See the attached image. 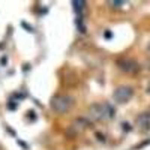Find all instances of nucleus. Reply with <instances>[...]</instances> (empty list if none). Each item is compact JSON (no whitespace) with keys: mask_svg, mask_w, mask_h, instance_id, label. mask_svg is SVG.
I'll use <instances>...</instances> for the list:
<instances>
[{"mask_svg":"<svg viewBox=\"0 0 150 150\" xmlns=\"http://www.w3.org/2000/svg\"><path fill=\"white\" fill-rule=\"evenodd\" d=\"M89 114L92 116V119L95 120H99V119H111L114 116V107L104 102H96V104H92L90 108H89Z\"/></svg>","mask_w":150,"mask_h":150,"instance_id":"obj_1","label":"nucleus"},{"mask_svg":"<svg viewBox=\"0 0 150 150\" xmlns=\"http://www.w3.org/2000/svg\"><path fill=\"white\" fill-rule=\"evenodd\" d=\"M74 104V99L69 95H56L51 99V108L56 112H66Z\"/></svg>","mask_w":150,"mask_h":150,"instance_id":"obj_2","label":"nucleus"},{"mask_svg":"<svg viewBox=\"0 0 150 150\" xmlns=\"http://www.w3.org/2000/svg\"><path fill=\"white\" fill-rule=\"evenodd\" d=\"M132 95H134V90L131 89L129 86H120V87H117V89L112 92V98H114V101L119 102V104L128 102L129 99L132 98Z\"/></svg>","mask_w":150,"mask_h":150,"instance_id":"obj_3","label":"nucleus"},{"mask_svg":"<svg viewBox=\"0 0 150 150\" xmlns=\"http://www.w3.org/2000/svg\"><path fill=\"white\" fill-rule=\"evenodd\" d=\"M119 66H120V69H123L128 74H134V72L138 71V63H137L134 59H122L119 62Z\"/></svg>","mask_w":150,"mask_h":150,"instance_id":"obj_4","label":"nucleus"},{"mask_svg":"<svg viewBox=\"0 0 150 150\" xmlns=\"http://www.w3.org/2000/svg\"><path fill=\"white\" fill-rule=\"evenodd\" d=\"M138 125L141 128H149L150 126V112L149 111H146V112H143V114L138 116Z\"/></svg>","mask_w":150,"mask_h":150,"instance_id":"obj_5","label":"nucleus"},{"mask_svg":"<svg viewBox=\"0 0 150 150\" xmlns=\"http://www.w3.org/2000/svg\"><path fill=\"white\" fill-rule=\"evenodd\" d=\"M72 8L75 9L77 15H81V12H83L84 8H86V2H81V0H75V2H72Z\"/></svg>","mask_w":150,"mask_h":150,"instance_id":"obj_6","label":"nucleus"},{"mask_svg":"<svg viewBox=\"0 0 150 150\" xmlns=\"http://www.w3.org/2000/svg\"><path fill=\"white\" fill-rule=\"evenodd\" d=\"M111 5H114V6H122L123 5V2H110Z\"/></svg>","mask_w":150,"mask_h":150,"instance_id":"obj_7","label":"nucleus"},{"mask_svg":"<svg viewBox=\"0 0 150 150\" xmlns=\"http://www.w3.org/2000/svg\"><path fill=\"white\" fill-rule=\"evenodd\" d=\"M147 92H149V93H150V84H149V86H147Z\"/></svg>","mask_w":150,"mask_h":150,"instance_id":"obj_8","label":"nucleus"},{"mask_svg":"<svg viewBox=\"0 0 150 150\" xmlns=\"http://www.w3.org/2000/svg\"><path fill=\"white\" fill-rule=\"evenodd\" d=\"M147 50H149V53H150V44H149V45H147Z\"/></svg>","mask_w":150,"mask_h":150,"instance_id":"obj_9","label":"nucleus"}]
</instances>
